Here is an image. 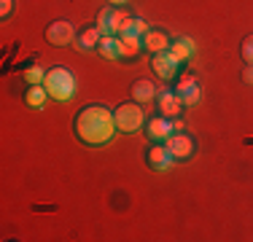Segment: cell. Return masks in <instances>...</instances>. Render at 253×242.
Listing matches in <instances>:
<instances>
[{"instance_id": "obj_1", "label": "cell", "mask_w": 253, "mask_h": 242, "mask_svg": "<svg viewBox=\"0 0 253 242\" xmlns=\"http://www.w3.org/2000/svg\"><path fill=\"white\" fill-rule=\"evenodd\" d=\"M76 137L86 145H105L113 140L116 135V121H113V113L108 111L105 105H86L78 111L76 116Z\"/></svg>"}, {"instance_id": "obj_2", "label": "cell", "mask_w": 253, "mask_h": 242, "mask_svg": "<svg viewBox=\"0 0 253 242\" xmlns=\"http://www.w3.org/2000/svg\"><path fill=\"white\" fill-rule=\"evenodd\" d=\"M43 86H46V92H49L51 100L68 102V100H73V97H76V86H78V83H76V76L68 68H54V70L46 73Z\"/></svg>"}, {"instance_id": "obj_3", "label": "cell", "mask_w": 253, "mask_h": 242, "mask_svg": "<svg viewBox=\"0 0 253 242\" xmlns=\"http://www.w3.org/2000/svg\"><path fill=\"white\" fill-rule=\"evenodd\" d=\"M132 16L126 14V8L116 5V8H102L97 14V30L102 35H126L129 33Z\"/></svg>"}, {"instance_id": "obj_4", "label": "cell", "mask_w": 253, "mask_h": 242, "mask_svg": "<svg viewBox=\"0 0 253 242\" xmlns=\"http://www.w3.org/2000/svg\"><path fill=\"white\" fill-rule=\"evenodd\" d=\"M113 121H116V132H124V135H132L143 126L146 121V113H143L140 102H124L113 111Z\"/></svg>"}, {"instance_id": "obj_5", "label": "cell", "mask_w": 253, "mask_h": 242, "mask_svg": "<svg viewBox=\"0 0 253 242\" xmlns=\"http://www.w3.org/2000/svg\"><path fill=\"white\" fill-rule=\"evenodd\" d=\"M165 145H167V151L172 154L175 161H189L191 156H194V151H197L194 137L186 135V132H172V135L165 140Z\"/></svg>"}, {"instance_id": "obj_6", "label": "cell", "mask_w": 253, "mask_h": 242, "mask_svg": "<svg viewBox=\"0 0 253 242\" xmlns=\"http://www.w3.org/2000/svg\"><path fill=\"white\" fill-rule=\"evenodd\" d=\"M151 68H154V73L162 78V81H172L175 73H178V68H180V62L175 59V54L167 48V51H159V54H154V57H151Z\"/></svg>"}, {"instance_id": "obj_7", "label": "cell", "mask_w": 253, "mask_h": 242, "mask_svg": "<svg viewBox=\"0 0 253 242\" xmlns=\"http://www.w3.org/2000/svg\"><path fill=\"white\" fill-rule=\"evenodd\" d=\"M46 40H49L51 46H68V43H73V40H76L73 24H70L68 19L51 22L49 27H46Z\"/></svg>"}, {"instance_id": "obj_8", "label": "cell", "mask_w": 253, "mask_h": 242, "mask_svg": "<svg viewBox=\"0 0 253 242\" xmlns=\"http://www.w3.org/2000/svg\"><path fill=\"white\" fill-rule=\"evenodd\" d=\"M156 108H159V116H167V119H178L180 111H183V102L180 97L175 94V89H162L156 92Z\"/></svg>"}, {"instance_id": "obj_9", "label": "cell", "mask_w": 253, "mask_h": 242, "mask_svg": "<svg viewBox=\"0 0 253 242\" xmlns=\"http://www.w3.org/2000/svg\"><path fill=\"white\" fill-rule=\"evenodd\" d=\"M175 94L180 97V102H183V108H191V105H197L200 102V83H197V78H191V76H183L178 81V86H175Z\"/></svg>"}, {"instance_id": "obj_10", "label": "cell", "mask_w": 253, "mask_h": 242, "mask_svg": "<svg viewBox=\"0 0 253 242\" xmlns=\"http://www.w3.org/2000/svg\"><path fill=\"white\" fill-rule=\"evenodd\" d=\"M148 164H151L156 172H167V169H172L175 159H172V154L167 151V145L154 143L151 148H148Z\"/></svg>"}, {"instance_id": "obj_11", "label": "cell", "mask_w": 253, "mask_h": 242, "mask_svg": "<svg viewBox=\"0 0 253 242\" xmlns=\"http://www.w3.org/2000/svg\"><path fill=\"white\" fill-rule=\"evenodd\" d=\"M172 119H167V116H156V119H151L148 121V129H146V135L151 137L154 143H165L167 137L172 135Z\"/></svg>"}, {"instance_id": "obj_12", "label": "cell", "mask_w": 253, "mask_h": 242, "mask_svg": "<svg viewBox=\"0 0 253 242\" xmlns=\"http://www.w3.org/2000/svg\"><path fill=\"white\" fill-rule=\"evenodd\" d=\"M119 51H122V59H135V57H140V51H143V38H137V35H119Z\"/></svg>"}, {"instance_id": "obj_13", "label": "cell", "mask_w": 253, "mask_h": 242, "mask_svg": "<svg viewBox=\"0 0 253 242\" xmlns=\"http://www.w3.org/2000/svg\"><path fill=\"white\" fill-rule=\"evenodd\" d=\"M170 51L175 54L178 62H189V59H194L197 46H194V40H191V38H175L170 43Z\"/></svg>"}, {"instance_id": "obj_14", "label": "cell", "mask_w": 253, "mask_h": 242, "mask_svg": "<svg viewBox=\"0 0 253 242\" xmlns=\"http://www.w3.org/2000/svg\"><path fill=\"white\" fill-rule=\"evenodd\" d=\"M143 46H146V51L159 54V51H167V48H170V40H167V35L159 33V30H148V35L143 38Z\"/></svg>"}, {"instance_id": "obj_15", "label": "cell", "mask_w": 253, "mask_h": 242, "mask_svg": "<svg viewBox=\"0 0 253 242\" xmlns=\"http://www.w3.org/2000/svg\"><path fill=\"white\" fill-rule=\"evenodd\" d=\"M132 97H135V102H140V105H146V102L156 100V89L151 81H146V78H137L135 86H132Z\"/></svg>"}, {"instance_id": "obj_16", "label": "cell", "mask_w": 253, "mask_h": 242, "mask_svg": "<svg viewBox=\"0 0 253 242\" xmlns=\"http://www.w3.org/2000/svg\"><path fill=\"white\" fill-rule=\"evenodd\" d=\"M97 51L105 59H122V51H119V35H102Z\"/></svg>"}, {"instance_id": "obj_17", "label": "cell", "mask_w": 253, "mask_h": 242, "mask_svg": "<svg viewBox=\"0 0 253 242\" xmlns=\"http://www.w3.org/2000/svg\"><path fill=\"white\" fill-rule=\"evenodd\" d=\"M100 38H102V33H100L97 27L81 30V33H78V38H76V46L84 48V51H89V48H97L100 46Z\"/></svg>"}, {"instance_id": "obj_18", "label": "cell", "mask_w": 253, "mask_h": 242, "mask_svg": "<svg viewBox=\"0 0 253 242\" xmlns=\"http://www.w3.org/2000/svg\"><path fill=\"white\" fill-rule=\"evenodd\" d=\"M46 97H49V92H46V86H43V83H38V86H30V89H27L25 102H27L30 108H43Z\"/></svg>"}, {"instance_id": "obj_19", "label": "cell", "mask_w": 253, "mask_h": 242, "mask_svg": "<svg viewBox=\"0 0 253 242\" xmlns=\"http://www.w3.org/2000/svg\"><path fill=\"white\" fill-rule=\"evenodd\" d=\"M25 81L30 83V86H38V83H43L46 81V73L41 65H33V68H27L25 70Z\"/></svg>"}, {"instance_id": "obj_20", "label": "cell", "mask_w": 253, "mask_h": 242, "mask_svg": "<svg viewBox=\"0 0 253 242\" xmlns=\"http://www.w3.org/2000/svg\"><path fill=\"white\" fill-rule=\"evenodd\" d=\"M126 35L146 38V35H148V22H146V19H137V16H132V24H129V33H126Z\"/></svg>"}, {"instance_id": "obj_21", "label": "cell", "mask_w": 253, "mask_h": 242, "mask_svg": "<svg viewBox=\"0 0 253 242\" xmlns=\"http://www.w3.org/2000/svg\"><path fill=\"white\" fill-rule=\"evenodd\" d=\"M243 59H245V65H253V35H248L243 40Z\"/></svg>"}, {"instance_id": "obj_22", "label": "cell", "mask_w": 253, "mask_h": 242, "mask_svg": "<svg viewBox=\"0 0 253 242\" xmlns=\"http://www.w3.org/2000/svg\"><path fill=\"white\" fill-rule=\"evenodd\" d=\"M11 8H14V0H0V16H3V19H8Z\"/></svg>"}, {"instance_id": "obj_23", "label": "cell", "mask_w": 253, "mask_h": 242, "mask_svg": "<svg viewBox=\"0 0 253 242\" xmlns=\"http://www.w3.org/2000/svg\"><path fill=\"white\" fill-rule=\"evenodd\" d=\"M243 78H245V83H253V65H248V68H245Z\"/></svg>"}, {"instance_id": "obj_24", "label": "cell", "mask_w": 253, "mask_h": 242, "mask_svg": "<svg viewBox=\"0 0 253 242\" xmlns=\"http://www.w3.org/2000/svg\"><path fill=\"white\" fill-rule=\"evenodd\" d=\"M172 129H175V132H183V129H186V124L180 121V116H178V119H172Z\"/></svg>"}, {"instance_id": "obj_25", "label": "cell", "mask_w": 253, "mask_h": 242, "mask_svg": "<svg viewBox=\"0 0 253 242\" xmlns=\"http://www.w3.org/2000/svg\"><path fill=\"white\" fill-rule=\"evenodd\" d=\"M113 5H126V0H111Z\"/></svg>"}]
</instances>
